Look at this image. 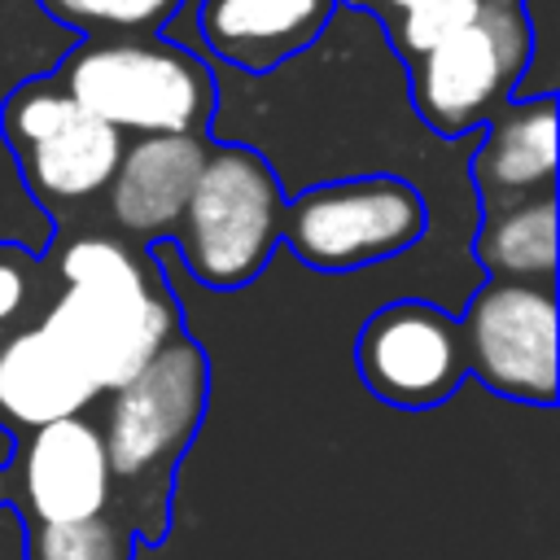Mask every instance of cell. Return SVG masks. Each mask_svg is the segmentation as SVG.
<instances>
[{
  "mask_svg": "<svg viewBox=\"0 0 560 560\" xmlns=\"http://www.w3.org/2000/svg\"><path fill=\"white\" fill-rule=\"evenodd\" d=\"M61 293L39 328L88 372L96 389L131 381L166 341L179 311L153 271L114 236H79L57 254Z\"/></svg>",
  "mask_w": 560,
  "mask_h": 560,
  "instance_id": "1",
  "label": "cell"
},
{
  "mask_svg": "<svg viewBox=\"0 0 560 560\" xmlns=\"http://www.w3.org/2000/svg\"><path fill=\"white\" fill-rule=\"evenodd\" d=\"M52 83L118 136H197L214 109L210 70L188 48L149 35L83 44Z\"/></svg>",
  "mask_w": 560,
  "mask_h": 560,
  "instance_id": "2",
  "label": "cell"
},
{
  "mask_svg": "<svg viewBox=\"0 0 560 560\" xmlns=\"http://www.w3.org/2000/svg\"><path fill=\"white\" fill-rule=\"evenodd\" d=\"M284 223V192L271 166L245 144H210L192 197L179 214L188 271L210 289L249 284Z\"/></svg>",
  "mask_w": 560,
  "mask_h": 560,
  "instance_id": "3",
  "label": "cell"
},
{
  "mask_svg": "<svg viewBox=\"0 0 560 560\" xmlns=\"http://www.w3.org/2000/svg\"><path fill=\"white\" fill-rule=\"evenodd\" d=\"M529 18L516 0H481L477 18L411 61V101L438 136L494 118L529 66Z\"/></svg>",
  "mask_w": 560,
  "mask_h": 560,
  "instance_id": "4",
  "label": "cell"
},
{
  "mask_svg": "<svg viewBox=\"0 0 560 560\" xmlns=\"http://www.w3.org/2000/svg\"><path fill=\"white\" fill-rule=\"evenodd\" d=\"M109 394L114 398L101 433L109 472L122 486H144L166 477L192 442L210 394V368L197 341L175 337Z\"/></svg>",
  "mask_w": 560,
  "mask_h": 560,
  "instance_id": "5",
  "label": "cell"
},
{
  "mask_svg": "<svg viewBox=\"0 0 560 560\" xmlns=\"http://www.w3.org/2000/svg\"><path fill=\"white\" fill-rule=\"evenodd\" d=\"M424 232V201L394 175H359L306 188L284 206L280 236L306 267L350 271L402 254Z\"/></svg>",
  "mask_w": 560,
  "mask_h": 560,
  "instance_id": "6",
  "label": "cell"
},
{
  "mask_svg": "<svg viewBox=\"0 0 560 560\" xmlns=\"http://www.w3.org/2000/svg\"><path fill=\"white\" fill-rule=\"evenodd\" d=\"M556 293L551 284L490 280L472 293L459 341L464 368L512 402H556Z\"/></svg>",
  "mask_w": 560,
  "mask_h": 560,
  "instance_id": "7",
  "label": "cell"
},
{
  "mask_svg": "<svg viewBox=\"0 0 560 560\" xmlns=\"http://www.w3.org/2000/svg\"><path fill=\"white\" fill-rule=\"evenodd\" d=\"M0 127L22 158L26 184L48 201H88L105 192L122 158V136L83 114L52 79L13 88Z\"/></svg>",
  "mask_w": 560,
  "mask_h": 560,
  "instance_id": "8",
  "label": "cell"
},
{
  "mask_svg": "<svg viewBox=\"0 0 560 560\" xmlns=\"http://www.w3.org/2000/svg\"><path fill=\"white\" fill-rule=\"evenodd\" d=\"M359 376L363 385L407 411L438 407L464 381L459 324L429 302H389L359 332Z\"/></svg>",
  "mask_w": 560,
  "mask_h": 560,
  "instance_id": "9",
  "label": "cell"
},
{
  "mask_svg": "<svg viewBox=\"0 0 560 560\" xmlns=\"http://www.w3.org/2000/svg\"><path fill=\"white\" fill-rule=\"evenodd\" d=\"M13 477L31 525H79L105 516L114 494V472L105 459L101 429L83 416L39 424L22 438Z\"/></svg>",
  "mask_w": 560,
  "mask_h": 560,
  "instance_id": "10",
  "label": "cell"
},
{
  "mask_svg": "<svg viewBox=\"0 0 560 560\" xmlns=\"http://www.w3.org/2000/svg\"><path fill=\"white\" fill-rule=\"evenodd\" d=\"M210 144L201 136H136L122 144V158L109 179V219L140 241L166 236L179 228V214L192 197Z\"/></svg>",
  "mask_w": 560,
  "mask_h": 560,
  "instance_id": "11",
  "label": "cell"
},
{
  "mask_svg": "<svg viewBox=\"0 0 560 560\" xmlns=\"http://www.w3.org/2000/svg\"><path fill=\"white\" fill-rule=\"evenodd\" d=\"M337 0H201L197 26L214 57L241 70H271L302 52Z\"/></svg>",
  "mask_w": 560,
  "mask_h": 560,
  "instance_id": "12",
  "label": "cell"
},
{
  "mask_svg": "<svg viewBox=\"0 0 560 560\" xmlns=\"http://www.w3.org/2000/svg\"><path fill=\"white\" fill-rule=\"evenodd\" d=\"M472 179L486 206L551 192L556 184V96H516L503 105L472 158Z\"/></svg>",
  "mask_w": 560,
  "mask_h": 560,
  "instance_id": "13",
  "label": "cell"
},
{
  "mask_svg": "<svg viewBox=\"0 0 560 560\" xmlns=\"http://www.w3.org/2000/svg\"><path fill=\"white\" fill-rule=\"evenodd\" d=\"M101 389L88 381V372L35 324L22 332H9L0 341V416L39 429L66 416H83V407Z\"/></svg>",
  "mask_w": 560,
  "mask_h": 560,
  "instance_id": "14",
  "label": "cell"
},
{
  "mask_svg": "<svg viewBox=\"0 0 560 560\" xmlns=\"http://www.w3.org/2000/svg\"><path fill=\"white\" fill-rule=\"evenodd\" d=\"M477 258L494 280L551 284L556 276V192L486 206Z\"/></svg>",
  "mask_w": 560,
  "mask_h": 560,
  "instance_id": "15",
  "label": "cell"
},
{
  "mask_svg": "<svg viewBox=\"0 0 560 560\" xmlns=\"http://www.w3.org/2000/svg\"><path fill=\"white\" fill-rule=\"evenodd\" d=\"M359 4L376 9L381 22H389V39L407 61H416L420 52L468 26L481 9V0H359Z\"/></svg>",
  "mask_w": 560,
  "mask_h": 560,
  "instance_id": "16",
  "label": "cell"
},
{
  "mask_svg": "<svg viewBox=\"0 0 560 560\" xmlns=\"http://www.w3.org/2000/svg\"><path fill=\"white\" fill-rule=\"evenodd\" d=\"M26 560H131V534L114 516L79 525H31Z\"/></svg>",
  "mask_w": 560,
  "mask_h": 560,
  "instance_id": "17",
  "label": "cell"
},
{
  "mask_svg": "<svg viewBox=\"0 0 560 560\" xmlns=\"http://www.w3.org/2000/svg\"><path fill=\"white\" fill-rule=\"evenodd\" d=\"M66 22L96 26V31H127V35H149L171 18L179 0H52Z\"/></svg>",
  "mask_w": 560,
  "mask_h": 560,
  "instance_id": "18",
  "label": "cell"
},
{
  "mask_svg": "<svg viewBox=\"0 0 560 560\" xmlns=\"http://www.w3.org/2000/svg\"><path fill=\"white\" fill-rule=\"evenodd\" d=\"M31 298V254L18 245H0V328H9Z\"/></svg>",
  "mask_w": 560,
  "mask_h": 560,
  "instance_id": "19",
  "label": "cell"
}]
</instances>
